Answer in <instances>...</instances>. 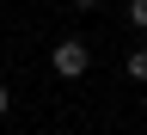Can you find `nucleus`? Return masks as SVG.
I'll return each mask as SVG.
<instances>
[{"label":"nucleus","instance_id":"1","mask_svg":"<svg viewBox=\"0 0 147 135\" xmlns=\"http://www.w3.org/2000/svg\"><path fill=\"white\" fill-rule=\"evenodd\" d=\"M49 62H55V74H61V80H80V74L92 68V49L80 43V37H67V43H55V55H49Z\"/></svg>","mask_w":147,"mask_h":135},{"label":"nucleus","instance_id":"2","mask_svg":"<svg viewBox=\"0 0 147 135\" xmlns=\"http://www.w3.org/2000/svg\"><path fill=\"white\" fill-rule=\"evenodd\" d=\"M123 74H129V80H141V86H147V49H135V55H129V62H123Z\"/></svg>","mask_w":147,"mask_h":135},{"label":"nucleus","instance_id":"3","mask_svg":"<svg viewBox=\"0 0 147 135\" xmlns=\"http://www.w3.org/2000/svg\"><path fill=\"white\" fill-rule=\"evenodd\" d=\"M129 25H135V31H147V0H129Z\"/></svg>","mask_w":147,"mask_h":135},{"label":"nucleus","instance_id":"4","mask_svg":"<svg viewBox=\"0 0 147 135\" xmlns=\"http://www.w3.org/2000/svg\"><path fill=\"white\" fill-rule=\"evenodd\" d=\"M6 111H12V92H6V86H0V117H6Z\"/></svg>","mask_w":147,"mask_h":135},{"label":"nucleus","instance_id":"5","mask_svg":"<svg viewBox=\"0 0 147 135\" xmlns=\"http://www.w3.org/2000/svg\"><path fill=\"white\" fill-rule=\"evenodd\" d=\"M74 6H80V12H92V6H98V0H74Z\"/></svg>","mask_w":147,"mask_h":135}]
</instances>
